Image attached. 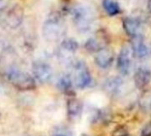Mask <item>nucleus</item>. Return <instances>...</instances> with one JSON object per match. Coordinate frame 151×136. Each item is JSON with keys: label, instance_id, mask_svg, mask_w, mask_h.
<instances>
[{"label": "nucleus", "instance_id": "1", "mask_svg": "<svg viewBox=\"0 0 151 136\" xmlns=\"http://www.w3.org/2000/svg\"><path fill=\"white\" fill-rule=\"evenodd\" d=\"M72 17L75 26L80 32L88 31L94 21L93 12L89 7L84 6L75 7L72 11Z\"/></svg>", "mask_w": 151, "mask_h": 136}, {"label": "nucleus", "instance_id": "2", "mask_svg": "<svg viewBox=\"0 0 151 136\" xmlns=\"http://www.w3.org/2000/svg\"><path fill=\"white\" fill-rule=\"evenodd\" d=\"M20 69L16 52L11 48H5L0 53V76L8 77L12 72Z\"/></svg>", "mask_w": 151, "mask_h": 136}, {"label": "nucleus", "instance_id": "3", "mask_svg": "<svg viewBox=\"0 0 151 136\" xmlns=\"http://www.w3.org/2000/svg\"><path fill=\"white\" fill-rule=\"evenodd\" d=\"M63 33V24L57 16H52L43 25V37L49 42L57 41Z\"/></svg>", "mask_w": 151, "mask_h": 136}, {"label": "nucleus", "instance_id": "4", "mask_svg": "<svg viewBox=\"0 0 151 136\" xmlns=\"http://www.w3.org/2000/svg\"><path fill=\"white\" fill-rule=\"evenodd\" d=\"M7 78L11 84L20 91H30L36 87L35 79L29 74L22 71L20 69L12 72Z\"/></svg>", "mask_w": 151, "mask_h": 136}, {"label": "nucleus", "instance_id": "5", "mask_svg": "<svg viewBox=\"0 0 151 136\" xmlns=\"http://www.w3.org/2000/svg\"><path fill=\"white\" fill-rule=\"evenodd\" d=\"M92 82V76L87 66L83 61L74 64V83L78 88H86Z\"/></svg>", "mask_w": 151, "mask_h": 136}, {"label": "nucleus", "instance_id": "6", "mask_svg": "<svg viewBox=\"0 0 151 136\" xmlns=\"http://www.w3.org/2000/svg\"><path fill=\"white\" fill-rule=\"evenodd\" d=\"M23 19V10L19 6H13L3 13V23L11 29H15L21 25Z\"/></svg>", "mask_w": 151, "mask_h": 136}, {"label": "nucleus", "instance_id": "7", "mask_svg": "<svg viewBox=\"0 0 151 136\" xmlns=\"http://www.w3.org/2000/svg\"><path fill=\"white\" fill-rule=\"evenodd\" d=\"M32 71L35 78L42 84L49 82L52 77V67L44 61H35L32 65Z\"/></svg>", "mask_w": 151, "mask_h": 136}, {"label": "nucleus", "instance_id": "8", "mask_svg": "<svg viewBox=\"0 0 151 136\" xmlns=\"http://www.w3.org/2000/svg\"><path fill=\"white\" fill-rule=\"evenodd\" d=\"M132 51L131 48L127 45L122 47L118 57H117V69L119 72L126 76L131 72L132 69Z\"/></svg>", "mask_w": 151, "mask_h": 136}, {"label": "nucleus", "instance_id": "9", "mask_svg": "<svg viewBox=\"0 0 151 136\" xmlns=\"http://www.w3.org/2000/svg\"><path fill=\"white\" fill-rule=\"evenodd\" d=\"M96 65L101 69H108L114 60V52L108 47H104L96 53L94 58Z\"/></svg>", "mask_w": 151, "mask_h": 136}, {"label": "nucleus", "instance_id": "10", "mask_svg": "<svg viewBox=\"0 0 151 136\" xmlns=\"http://www.w3.org/2000/svg\"><path fill=\"white\" fill-rule=\"evenodd\" d=\"M135 86L142 89L146 87L151 81V71L149 68H147L145 66H141L136 70L134 76H133Z\"/></svg>", "mask_w": 151, "mask_h": 136}, {"label": "nucleus", "instance_id": "11", "mask_svg": "<svg viewBox=\"0 0 151 136\" xmlns=\"http://www.w3.org/2000/svg\"><path fill=\"white\" fill-rule=\"evenodd\" d=\"M131 51L134 57L138 59H143L147 55L148 49L144 42V38L142 35H139L135 37L132 38L131 44Z\"/></svg>", "mask_w": 151, "mask_h": 136}, {"label": "nucleus", "instance_id": "12", "mask_svg": "<svg viewBox=\"0 0 151 136\" xmlns=\"http://www.w3.org/2000/svg\"><path fill=\"white\" fill-rule=\"evenodd\" d=\"M123 27L126 34L132 37H135L140 34L141 23L140 21L133 17H126L123 20Z\"/></svg>", "mask_w": 151, "mask_h": 136}, {"label": "nucleus", "instance_id": "13", "mask_svg": "<svg viewBox=\"0 0 151 136\" xmlns=\"http://www.w3.org/2000/svg\"><path fill=\"white\" fill-rule=\"evenodd\" d=\"M123 80L118 77H112L104 83V90L110 94H116L123 86Z\"/></svg>", "mask_w": 151, "mask_h": 136}, {"label": "nucleus", "instance_id": "14", "mask_svg": "<svg viewBox=\"0 0 151 136\" xmlns=\"http://www.w3.org/2000/svg\"><path fill=\"white\" fill-rule=\"evenodd\" d=\"M85 46H86V49L87 51H89L91 53H97L105 47L104 37H101L100 35L93 37L86 41Z\"/></svg>", "mask_w": 151, "mask_h": 136}, {"label": "nucleus", "instance_id": "15", "mask_svg": "<svg viewBox=\"0 0 151 136\" xmlns=\"http://www.w3.org/2000/svg\"><path fill=\"white\" fill-rule=\"evenodd\" d=\"M78 44L75 39L72 38H66L60 44V56H63L67 53L73 54L78 50Z\"/></svg>", "mask_w": 151, "mask_h": 136}, {"label": "nucleus", "instance_id": "16", "mask_svg": "<svg viewBox=\"0 0 151 136\" xmlns=\"http://www.w3.org/2000/svg\"><path fill=\"white\" fill-rule=\"evenodd\" d=\"M102 6L106 13L110 16H115L121 13L120 6L115 0H103Z\"/></svg>", "mask_w": 151, "mask_h": 136}, {"label": "nucleus", "instance_id": "17", "mask_svg": "<svg viewBox=\"0 0 151 136\" xmlns=\"http://www.w3.org/2000/svg\"><path fill=\"white\" fill-rule=\"evenodd\" d=\"M83 105L82 103L77 99H70L68 101V112L71 117L78 116L82 112Z\"/></svg>", "mask_w": 151, "mask_h": 136}, {"label": "nucleus", "instance_id": "18", "mask_svg": "<svg viewBox=\"0 0 151 136\" xmlns=\"http://www.w3.org/2000/svg\"><path fill=\"white\" fill-rule=\"evenodd\" d=\"M57 84H58L57 86H58V88L60 91H62L64 93H68L72 89V84H73V82H72L71 78L68 75H65V76H62L59 79V81H58Z\"/></svg>", "mask_w": 151, "mask_h": 136}, {"label": "nucleus", "instance_id": "19", "mask_svg": "<svg viewBox=\"0 0 151 136\" xmlns=\"http://www.w3.org/2000/svg\"><path fill=\"white\" fill-rule=\"evenodd\" d=\"M141 136H151V122H148L141 130Z\"/></svg>", "mask_w": 151, "mask_h": 136}, {"label": "nucleus", "instance_id": "20", "mask_svg": "<svg viewBox=\"0 0 151 136\" xmlns=\"http://www.w3.org/2000/svg\"><path fill=\"white\" fill-rule=\"evenodd\" d=\"M147 10H148V12H149V13H151V0H148V1H147Z\"/></svg>", "mask_w": 151, "mask_h": 136}, {"label": "nucleus", "instance_id": "21", "mask_svg": "<svg viewBox=\"0 0 151 136\" xmlns=\"http://www.w3.org/2000/svg\"><path fill=\"white\" fill-rule=\"evenodd\" d=\"M54 136H70V135H68V134H67V133H56Z\"/></svg>", "mask_w": 151, "mask_h": 136}]
</instances>
